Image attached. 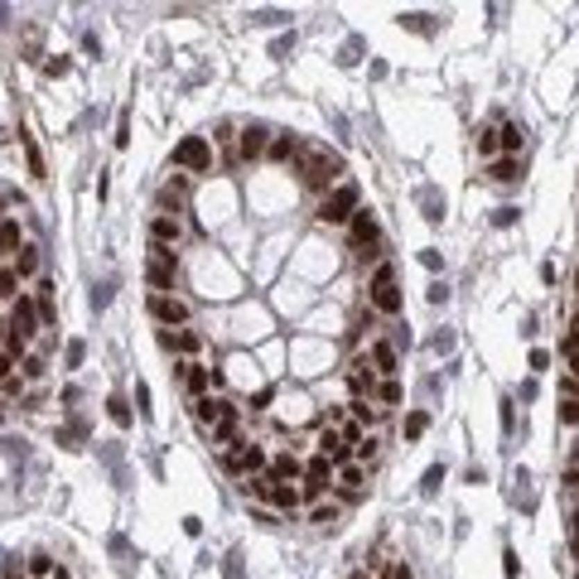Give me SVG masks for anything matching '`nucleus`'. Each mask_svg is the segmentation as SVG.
Masks as SVG:
<instances>
[{
  "label": "nucleus",
  "instance_id": "obj_14",
  "mask_svg": "<svg viewBox=\"0 0 579 579\" xmlns=\"http://www.w3.org/2000/svg\"><path fill=\"white\" fill-rule=\"evenodd\" d=\"M521 140H526V131H521V126H517V121H507V126H502V131H497V150H507V155H512V160H517V155H521Z\"/></svg>",
  "mask_w": 579,
  "mask_h": 579
},
{
  "label": "nucleus",
  "instance_id": "obj_2",
  "mask_svg": "<svg viewBox=\"0 0 579 579\" xmlns=\"http://www.w3.org/2000/svg\"><path fill=\"white\" fill-rule=\"evenodd\" d=\"M367 294H372V314L396 319V314L405 309V299H401V290H396V266H391V261H382V266L372 271V285H367Z\"/></svg>",
  "mask_w": 579,
  "mask_h": 579
},
{
  "label": "nucleus",
  "instance_id": "obj_50",
  "mask_svg": "<svg viewBox=\"0 0 579 579\" xmlns=\"http://www.w3.org/2000/svg\"><path fill=\"white\" fill-rule=\"evenodd\" d=\"M5 338H10V324H5V319H0V343H5Z\"/></svg>",
  "mask_w": 579,
  "mask_h": 579
},
{
  "label": "nucleus",
  "instance_id": "obj_15",
  "mask_svg": "<svg viewBox=\"0 0 579 579\" xmlns=\"http://www.w3.org/2000/svg\"><path fill=\"white\" fill-rule=\"evenodd\" d=\"M208 382H212V372H208V367H198V362H189V367H184V386H189L193 401H198V396H208Z\"/></svg>",
  "mask_w": 579,
  "mask_h": 579
},
{
  "label": "nucleus",
  "instance_id": "obj_11",
  "mask_svg": "<svg viewBox=\"0 0 579 579\" xmlns=\"http://www.w3.org/2000/svg\"><path fill=\"white\" fill-rule=\"evenodd\" d=\"M348 386H353V396H362V391L372 396L377 377H372V362H367V358H358V362H353V372H348Z\"/></svg>",
  "mask_w": 579,
  "mask_h": 579
},
{
  "label": "nucleus",
  "instance_id": "obj_36",
  "mask_svg": "<svg viewBox=\"0 0 579 579\" xmlns=\"http://www.w3.org/2000/svg\"><path fill=\"white\" fill-rule=\"evenodd\" d=\"M198 343H203V338H198V333H189V328H184V333H174V348H179V353H198Z\"/></svg>",
  "mask_w": 579,
  "mask_h": 579
},
{
  "label": "nucleus",
  "instance_id": "obj_26",
  "mask_svg": "<svg viewBox=\"0 0 579 579\" xmlns=\"http://www.w3.org/2000/svg\"><path fill=\"white\" fill-rule=\"evenodd\" d=\"M353 415H358V425H377V415H382V410H377L372 401H362V396H353Z\"/></svg>",
  "mask_w": 579,
  "mask_h": 579
},
{
  "label": "nucleus",
  "instance_id": "obj_25",
  "mask_svg": "<svg viewBox=\"0 0 579 579\" xmlns=\"http://www.w3.org/2000/svg\"><path fill=\"white\" fill-rule=\"evenodd\" d=\"M19 145H24V155H29V174H34V179H44V155L34 150V140H29L24 131H19Z\"/></svg>",
  "mask_w": 579,
  "mask_h": 579
},
{
  "label": "nucleus",
  "instance_id": "obj_40",
  "mask_svg": "<svg viewBox=\"0 0 579 579\" xmlns=\"http://www.w3.org/2000/svg\"><path fill=\"white\" fill-rule=\"evenodd\" d=\"M382 401H386V405H396V401H401V386H396V377H386V382H382Z\"/></svg>",
  "mask_w": 579,
  "mask_h": 579
},
{
  "label": "nucleus",
  "instance_id": "obj_53",
  "mask_svg": "<svg viewBox=\"0 0 579 579\" xmlns=\"http://www.w3.org/2000/svg\"><path fill=\"white\" fill-rule=\"evenodd\" d=\"M353 579H367V575H362V570H358V575H353Z\"/></svg>",
  "mask_w": 579,
  "mask_h": 579
},
{
  "label": "nucleus",
  "instance_id": "obj_13",
  "mask_svg": "<svg viewBox=\"0 0 579 579\" xmlns=\"http://www.w3.org/2000/svg\"><path fill=\"white\" fill-rule=\"evenodd\" d=\"M222 410H227V401H222V396H198V401H193V415H198L203 425H217V420H222Z\"/></svg>",
  "mask_w": 579,
  "mask_h": 579
},
{
  "label": "nucleus",
  "instance_id": "obj_30",
  "mask_svg": "<svg viewBox=\"0 0 579 579\" xmlns=\"http://www.w3.org/2000/svg\"><path fill=\"white\" fill-rule=\"evenodd\" d=\"M338 435H343V444H348V449H358V444H362V439H367V435H362V425H358V420H348V425H343V430H338Z\"/></svg>",
  "mask_w": 579,
  "mask_h": 579
},
{
  "label": "nucleus",
  "instance_id": "obj_38",
  "mask_svg": "<svg viewBox=\"0 0 579 579\" xmlns=\"http://www.w3.org/2000/svg\"><path fill=\"white\" fill-rule=\"evenodd\" d=\"M19 372H24V377H44V358H39V353H29V358H24V367H19Z\"/></svg>",
  "mask_w": 579,
  "mask_h": 579
},
{
  "label": "nucleus",
  "instance_id": "obj_3",
  "mask_svg": "<svg viewBox=\"0 0 579 579\" xmlns=\"http://www.w3.org/2000/svg\"><path fill=\"white\" fill-rule=\"evenodd\" d=\"M338 174H343V160H338V155H328V150H309V155H304V184H309V189L328 193V184H333Z\"/></svg>",
  "mask_w": 579,
  "mask_h": 579
},
{
  "label": "nucleus",
  "instance_id": "obj_4",
  "mask_svg": "<svg viewBox=\"0 0 579 579\" xmlns=\"http://www.w3.org/2000/svg\"><path fill=\"white\" fill-rule=\"evenodd\" d=\"M174 271H179V261H174V246H155L150 242V266H145V280L155 294H165V290L174 285Z\"/></svg>",
  "mask_w": 579,
  "mask_h": 579
},
{
  "label": "nucleus",
  "instance_id": "obj_43",
  "mask_svg": "<svg viewBox=\"0 0 579 579\" xmlns=\"http://www.w3.org/2000/svg\"><path fill=\"white\" fill-rule=\"evenodd\" d=\"M492 222H497V227H512V222H517V208H497Z\"/></svg>",
  "mask_w": 579,
  "mask_h": 579
},
{
  "label": "nucleus",
  "instance_id": "obj_8",
  "mask_svg": "<svg viewBox=\"0 0 579 579\" xmlns=\"http://www.w3.org/2000/svg\"><path fill=\"white\" fill-rule=\"evenodd\" d=\"M150 319H160V324H189V304L184 299H174V294H150Z\"/></svg>",
  "mask_w": 579,
  "mask_h": 579
},
{
  "label": "nucleus",
  "instance_id": "obj_5",
  "mask_svg": "<svg viewBox=\"0 0 579 579\" xmlns=\"http://www.w3.org/2000/svg\"><path fill=\"white\" fill-rule=\"evenodd\" d=\"M174 165H179V169H193V174H208V169H212V145H208L203 135L179 140V145H174Z\"/></svg>",
  "mask_w": 579,
  "mask_h": 579
},
{
  "label": "nucleus",
  "instance_id": "obj_52",
  "mask_svg": "<svg viewBox=\"0 0 579 579\" xmlns=\"http://www.w3.org/2000/svg\"><path fill=\"white\" fill-rule=\"evenodd\" d=\"M570 551H575V555H579V531H575V546H570Z\"/></svg>",
  "mask_w": 579,
  "mask_h": 579
},
{
  "label": "nucleus",
  "instance_id": "obj_21",
  "mask_svg": "<svg viewBox=\"0 0 579 579\" xmlns=\"http://www.w3.org/2000/svg\"><path fill=\"white\" fill-rule=\"evenodd\" d=\"M492 179H497V184H512V179H521V160H512V155H502V160L492 165Z\"/></svg>",
  "mask_w": 579,
  "mask_h": 579
},
{
  "label": "nucleus",
  "instance_id": "obj_45",
  "mask_svg": "<svg viewBox=\"0 0 579 579\" xmlns=\"http://www.w3.org/2000/svg\"><path fill=\"white\" fill-rule=\"evenodd\" d=\"M5 377H15V358H10V353H0V382H5Z\"/></svg>",
  "mask_w": 579,
  "mask_h": 579
},
{
  "label": "nucleus",
  "instance_id": "obj_44",
  "mask_svg": "<svg viewBox=\"0 0 579 579\" xmlns=\"http://www.w3.org/2000/svg\"><path fill=\"white\" fill-rule=\"evenodd\" d=\"M560 353H565V358H575V362H579V324H575V333L565 338V348H560Z\"/></svg>",
  "mask_w": 579,
  "mask_h": 579
},
{
  "label": "nucleus",
  "instance_id": "obj_12",
  "mask_svg": "<svg viewBox=\"0 0 579 579\" xmlns=\"http://www.w3.org/2000/svg\"><path fill=\"white\" fill-rule=\"evenodd\" d=\"M10 271H15L19 280H29V276L39 271V246H29V242H24V246L15 251V261H10Z\"/></svg>",
  "mask_w": 579,
  "mask_h": 579
},
{
  "label": "nucleus",
  "instance_id": "obj_39",
  "mask_svg": "<svg viewBox=\"0 0 579 579\" xmlns=\"http://www.w3.org/2000/svg\"><path fill=\"white\" fill-rule=\"evenodd\" d=\"M439 482H444V469H439V464H435V469H430V473H425V482H420V487H425V492H439Z\"/></svg>",
  "mask_w": 579,
  "mask_h": 579
},
{
  "label": "nucleus",
  "instance_id": "obj_7",
  "mask_svg": "<svg viewBox=\"0 0 579 579\" xmlns=\"http://www.w3.org/2000/svg\"><path fill=\"white\" fill-rule=\"evenodd\" d=\"M10 333H15V338H34V333H39V304H34L29 294H19V299L10 304Z\"/></svg>",
  "mask_w": 579,
  "mask_h": 579
},
{
  "label": "nucleus",
  "instance_id": "obj_31",
  "mask_svg": "<svg viewBox=\"0 0 579 579\" xmlns=\"http://www.w3.org/2000/svg\"><path fill=\"white\" fill-rule=\"evenodd\" d=\"M309 521H314V526H333V521H338V507H333V502H324V507H314V517H309Z\"/></svg>",
  "mask_w": 579,
  "mask_h": 579
},
{
  "label": "nucleus",
  "instance_id": "obj_49",
  "mask_svg": "<svg viewBox=\"0 0 579 579\" xmlns=\"http://www.w3.org/2000/svg\"><path fill=\"white\" fill-rule=\"evenodd\" d=\"M570 531H579V507H575V512H570Z\"/></svg>",
  "mask_w": 579,
  "mask_h": 579
},
{
  "label": "nucleus",
  "instance_id": "obj_34",
  "mask_svg": "<svg viewBox=\"0 0 579 579\" xmlns=\"http://www.w3.org/2000/svg\"><path fill=\"white\" fill-rule=\"evenodd\" d=\"M29 575H53V560H49L44 551H34V555H29Z\"/></svg>",
  "mask_w": 579,
  "mask_h": 579
},
{
  "label": "nucleus",
  "instance_id": "obj_22",
  "mask_svg": "<svg viewBox=\"0 0 579 579\" xmlns=\"http://www.w3.org/2000/svg\"><path fill=\"white\" fill-rule=\"evenodd\" d=\"M10 251H19V222L15 217L0 222V256H10Z\"/></svg>",
  "mask_w": 579,
  "mask_h": 579
},
{
  "label": "nucleus",
  "instance_id": "obj_6",
  "mask_svg": "<svg viewBox=\"0 0 579 579\" xmlns=\"http://www.w3.org/2000/svg\"><path fill=\"white\" fill-rule=\"evenodd\" d=\"M348 227H353V246H358L362 256H377V242H382V232H377V217H372L367 208H358Z\"/></svg>",
  "mask_w": 579,
  "mask_h": 579
},
{
  "label": "nucleus",
  "instance_id": "obj_9",
  "mask_svg": "<svg viewBox=\"0 0 579 579\" xmlns=\"http://www.w3.org/2000/svg\"><path fill=\"white\" fill-rule=\"evenodd\" d=\"M271 150V131L261 126V121H251L246 131H242V160H261Z\"/></svg>",
  "mask_w": 579,
  "mask_h": 579
},
{
  "label": "nucleus",
  "instance_id": "obj_28",
  "mask_svg": "<svg viewBox=\"0 0 579 579\" xmlns=\"http://www.w3.org/2000/svg\"><path fill=\"white\" fill-rule=\"evenodd\" d=\"M338 478H343V487H348V497H358V482H362V464H343V469H338Z\"/></svg>",
  "mask_w": 579,
  "mask_h": 579
},
{
  "label": "nucleus",
  "instance_id": "obj_18",
  "mask_svg": "<svg viewBox=\"0 0 579 579\" xmlns=\"http://www.w3.org/2000/svg\"><path fill=\"white\" fill-rule=\"evenodd\" d=\"M328 478H333V464L319 454V459H309V469H304V482H314V487H328Z\"/></svg>",
  "mask_w": 579,
  "mask_h": 579
},
{
  "label": "nucleus",
  "instance_id": "obj_41",
  "mask_svg": "<svg viewBox=\"0 0 579 579\" xmlns=\"http://www.w3.org/2000/svg\"><path fill=\"white\" fill-rule=\"evenodd\" d=\"M116 145H121V150L131 145V116H126V111H121V126H116Z\"/></svg>",
  "mask_w": 579,
  "mask_h": 579
},
{
  "label": "nucleus",
  "instance_id": "obj_20",
  "mask_svg": "<svg viewBox=\"0 0 579 579\" xmlns=\"http://www.w3.org/2000/svg\"><path fill=\"white\" fill-rule=\"evenodd\" d=\"M372 367L386 372V377L396 372V348H391V343H372Z\"/></svg>",
  "mask_w": 579,
  "mask_h": 579
},
{
  "label": "nucleus",
  "instance_id": "obj_42",
  "mask_svg": "<svg viewBox=\"0 0 579 579\" xmlns=\"http://www.w3.org/2000/svg\"><path fill=\"white\" fill-rule=\"evenodd\" d=\"M560 482H565V487H579V449H575V464L560 473Z\"/></svg>",
  "mask_w": 579,
  "mask_h": 579
},
{
  "label": "nucleus",
  "instance_id": "obj_17",
  "mask_svg": "<svg viewBox=\"0 0 579 579\" xmlns=\"http://www.w3.org/2000/svg\"><path fill=\"white\" fill-rule=\"evenodd\" d=\"M304 469H299V459L294 454H280V459H271V482H285V478H299Z\"/></svg>",
  "mask_w": 579,
  "mask_h": 579
},
{
  "label": "nucleus",
  "instance_id": "obj_29",
  "mask_svg": "<svg viewBox=\"0 0 579 579\" xmlns=\"http://www.w3.org/2000/svg\"><path fill=\"white\" fill-rule=\"evenodd\" d=\"M106 415H111L116 425H131V405H126L121 396H111V401H106Z\"/></svg>",
  "mask_w": 579,
  "mask_h": 579
},
{
  "label": "nucleus",
  "instance_id": "obj_33",
  "mask_svg": "<svg viewBox=\"0 0 579 579\" xmlns=\"http://www.w3.org/2000/svg\"><path fill=\"white\" fill-rule=\"evenodd\" d=\"M256 469H266V454H261V444H246V478H251Z\"/></svg>",
  "mask_w": 579,
  "mask_h": 579
},
{
  "label": "nucleus",
  "instance_id": "obj_35",
  "mask_svg": "<svg viewBox=\"0 0 579 579\" xmlns=\"http://www.w3.org/2000/svg\"><path fill=\"white\" fill-rule=\"evenodd\" d=\"M15 285H19V276H15L10 266H0V299H10V294H15Z\"/></svg>",
  "mask_w": 579,
  "mask_h": 579
},
{
  "label": "nucleus",
  "instance_id": "obj_10",
  "mask_svg": "<svg viewBox=\"0 0 579 579\" xmlns=\"http://www.w3.org/2000/svg\"><path fill=\"white\" fill-rule=\"evenodd\" d=\"M179 237H184L179 217H169V212H155V217H150V242H155V246H174Z\"/></svg>",
  "mask_w": 579,
  "mask_h": 579
},
{
  "label": "nucleus",
  "instance_id": "obj_1",
  "mask_svg": "<svg viewBox=\"0 0 579 579\" xmlns=\"http://www.w3.org/2000/svg\"><path fill=\"white\" fill-rule=\"evenodd\" d=\"M358 203H362V193L358 184H333V189L324 193V203H319V222H328V227H343V222H353V212H358Z\"/></svg>",
  "mask_w": 579,
  "mask_h": 579
},
{
  "label": "nucleus",
  "instance_id": "obj_16",
  "mask_svg": "<svg viewBox=\"0 0 579 579\" xmlns=\"http://www.w3.org/2000/svg\"><path fill=\"white\" fill-rule=\"evenodd\" d=\"M212 439H217V444H232V439H237V405L222 410V420L212 425Z\"/></svg>",
  "mask_w": 579,
  "mask_h": 579
},
{
  "label": "nucleus",
  "instance_id": "obj_24",
  "mask_svg": "<svg viewBox=\"0 0 579 579\" xmlns=\"http://www.w3.org/2000/svg\"><path fill=\"white\" fill-rule=\"evenodd\" d=\"M39 319H44V324H58V309H53V285H49V280L39 285Z\"/></svg>",
  "mask_w": 579,
  "mask_h": 579
},
{
  "label": "nucleus",
  "instance_id": "obj_27",
  "mask_svg": "<svg viewBox=\"0 0 579 579\" xmlns=\"http://www.w3.org/2000/svg\"><path fill=\"white\" fill-rule=\"evenodd\" d=\"M425 430H430V415H425V410H410V415H405V439H420Z\"/></svg>",
  "mask_w": 579,
  "mask_h": 579
},
{
  "label": "nucleus",
  "instance_id": "obj_48",
  "mask_svg": "<svg viewBox=\"0 0 579 579\" xmlns=\"http://www.w3.org/2000/svg\"><path fill=\"white\" fill-rule=\"evenodd\" d=\"M565 391H575V396H579V372H575V377H565Z\"/></svg>",
  "mask_w": 579,
  "mask_h": 579
},
{
  "label": "nucleus",
  "instance_id": "obj_37",
  "mask_svg": "<svg viewBox=\"0 0 579 579\" xmlns=\"http://www.w3.org/2000/svg\"><path fill=\"white\" fill-rule=\"evenodd\" d=\"M560 420H565V425H575V430H579V401H560Z\"/></svg>",
  "mask_w": 579,
  "mask_h": 579
},
{
  "label": "nucleus",
  "instance_id": "obj_54",
  "mask_svg": "<svg viewBox=\"0 0 579 579\" xmlns=\"http://www.w3.org/2000/svg\"><path fill=\"white\" fill-rule=\"evenodd\" d=\"M10 579H19V575H10Z\"/></svg>",
  "mask_w": 579,
  "mask_h": 579
},
{
  "label": "nucleus",
  "instance_id": "obj_19",
  "mask_svg": "<svg viewBox=\"0 0 579 579\" xmlns=\"http://www.w3.org/2000/svg\"><path fill=\"white\" fill-rule=\"evenodd\" d=\"M266 155H271V160H276V165H285L290 155H299V140H294V135H276V140H271V150H266Z\"/></svg>",
  "mask_w": 579,
  "mask_h": 579
},
{
  "label": "nucleus",
  "instance_id": "obj_32",
  "mask_svg": "<svg viewBox=\"0 0 579 579\" xmlns=\"http://www.w3.org/2000/svg\"><path fill=\"white\" fill-rule=\"evenodd\" d=\"M478 155H482V160L497 155V131H478Z\"/></svg>",
  "mask_w": 579,
  "mask_h": 579
},
{
  "label": "nucleus",
  "instance_id": "obj_46",
  "mask_svg": "<svg viewBox=\"0 0 579 579\" xmlns=\"http://www.w3.org/2000/svg\"><path fill=\"white\" fill-rule=\"evenodd\" d=\"M502 575H507V579H517V555H512V551L502 555Z\"/></svg>",
  "mask_w": 579,
  "mask_h": 579
},
{
  "label": "nucleus",
  "instance_id": "obj_47",
  "mask_svg": "<svg viewBox=\"0 0 579 579\" xmlns=\"http://www.w3.org/2000/svg\"><path fill=\"white\" fill-rule=\"evenodd\" d=\"M391 579H415V575H410V565H396V570H391Z\"/></svg>",
  "mask_w": 579,
  "mask_h": 579
},
{
  "label": "nucleus",
  "instance_id": "obj_51",
  "mask_svg": "<svg viewBox=\"0 0 579 579\" xmlns=\"http://www.w3.org/2000/svg\"><path fill=\"white\" fill-rule=\"evenodd\" d=\"M53 579H68V570H63V565H58V570H53Z\"/></svg>",
  "mask_w": 579,
  "mask_h": 579
},
{
  "label": "nucleus",
  "instance_id": "obj_23",
  "mask_svg": "<svg viewBox=\"0 0 579 579\" xmlns=\"http://www.w3.org/2000/svg\"><path fill=\"white\" fill-rule=\"evenodd\" d=\"M271 502H276L280 512H294V507H299V492L285 487V482H271Z\"/></svg>",
  "mask_w": 579,
  "mask_h": 579
}]
</instances>
